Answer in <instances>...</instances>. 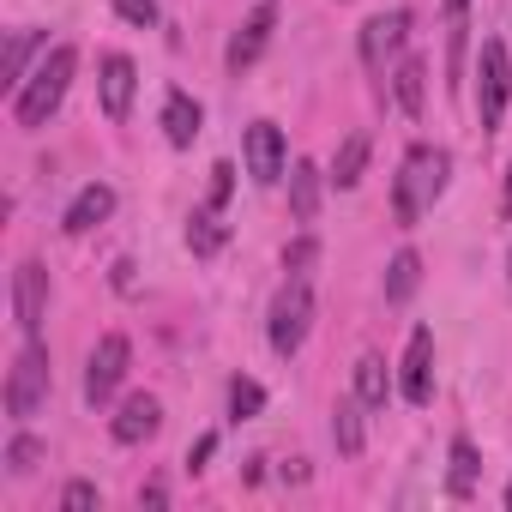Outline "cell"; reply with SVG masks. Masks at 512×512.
<instances>
[{
	"label": "cell",
	"mask_w": 512,
	"mask_h": 512,
	"mask_svg": "<svg viewBox=\"0 0 512 512\" xmlns=\"http://www.w3.org/2000/svg\"><path fill=\"white\" fill-rule=\"evenodd\" d=\"M314 266H320V241H314V235H296V241L284 247V272H290V278H308Z\"/></svg>",
	"instance_id": "4316f807"
},
{
	"label": "cell",
	"mask_w": 512,
	"mask_h": 512,
	"mask_svg": "<svg viewBox=\"0 0 512 512\" xmlns=\"http://www.w3.org/2000/svg\"><path fill=\"white\" fill-rule=\"evenodd\" d=\"M272 31H278V7H272V0H266V7H253V19L229 37V73H247L253 61H260L266 55V43H272Z\"/></svg>",
	"instance_id": "8fae6325"
},
{
	"label": "cell",
	"mask_w": 512,
	"mask_h": 512,
	"mask_svg": "<svg viewBox=\"0 0 512 512\" xmlns=\"http://www.w3.org/2000/svg\"><path fill=\"white\" fill-rule=\"evenodd\" d=\"M229 241V229H223V217H217V205H205V211H193L187 217V247L199 253V260H211V253Z\"/></svg>",
	"instance_id": "44dd1931"
},
{
	"label": "cell",
	"mask_w": 512,
	"mask_h": 512,
	"mask_svg": "<svg viewBox=\"0 0 512 512\" xmlns=\"http://www.w3.org/2000/svg\"><path fill=\"white\" fill-rule=\"evenodd\" d=\"M157 428H163V404H157L151 392H133V398L115 410V422H109V434H115L121 446H145Z\"/></svg>",
	"instance_id": "4fadbf2b"
},
{
	"label": "cell",
	"mask_w": 512,
	"mask_h": 512,
	"mask_svg": "<svg viewBox=\"0 0 512 512\" xmlns=\"http://www.w3.org/2000/svg\"><path fill=\"white\" fill-rule=\"evenodd\" d=\"M133 91H139V67H133L127 55H103V67H97V97H103V115H109L115 127L133 115Z\"/></svg>",
	"instance_id": "9c48e42d"
},
{
	"label": "cell",
	"mask_w": 512,
	"mask_h": 512,
	"mask_svg": "<svg viewBox=\"0 0 512 512\" xmlns=\"http://www.w3.org/2000/svg\"><path fill=\"white\" fill-rule=\"evenodd\" d=\"M73 73H79V49L73 43H61V49H49L43 55V67L13 91V127H25V133H37V127H49V115L67 103V85H73Z\"/></svg>",
	"instance_id": "7a4b0ae2"
},
{
	"label": "cell",
	"mask_w": 512,
	"mask_h": 512,
	"mask_svg": "<svg viewBox=\"0 0 512 512\" xmlns=\"http://www.w3.org/2000/svg\"><path fill=\"white\" fill-rule=\"evenodd\" d=\"M229 193H235V163H217V169H211V205L223 211V205H229Z\"/></svg>",
	"instance_id": "f546056e"
},
{
	"label": "cell",
	"mask_w": 512,
	"mask_h": 512,
	"mask_svg": "<svg viewBox=\"0 0 512 512\" xmlns=\"http://www.w3.org/2000/svg\"><path fill=\"white\" fill-rule=\"evenodd\" d=\"M416 284H422V260L404 247L398 260L386 266V302H410V296H416Z\"/></svg>",
	"instance_id": "cb8c5ba5"
},
{
	"label": "cell",
	"mask_w": 512,
	"mask_h": 512,
	"mask_svg": "<svg viewBox=\"0 0 512 512\" xmlns=\"http://www.w3.org/2000/svg\"><path fill=\"white\" fill-rule=\"evenodd\" d=\"M506 97H512V61H506V43L488 37L482 55H476V115H482V133L500 127L506 115Z\"/></svg>",
	"instance_id": "5b68a950"
},
{
	"label": "cell",
	"mask_w": 512,
	"mask_h": 512,
	"mask_svg": "<svg viewBox=\"0 0 512 512\" xmlns=\"http://www.w3.org/2000/svg\"><path fill=\"white\" fill-rule=\"evenodd\" d=\"M392 91H398V109L416 121V115H422V103H428V61H422V55H404V61H398V73H392Z\"/></svg>",
	"instance_id": "2e32d148"
},
{
	"label": "cell",
	"mask_w": 512,
	"mask_h": 512,
	"mask_svg": "<svg viewBox=\"0 0 512 512\" xmlns=\"http://www.w3.org/2000/svg\"><path fill=\"white\" fill-rule=\"evenodd\" d=\"M43 49V31H13L7 37V55H0V85H7V91H19L25 85V61Z\"/></svg>",
	"instance_id": "ac0fdd59"
},
{
	"label": "cell",
	"mask_w": 512,
	"mask_h": 512,
	"mask_svg": "<svg viewBox=\"0 0 512 512\" xmlns=\"http://www.w3.org/2000/svg\"><path fill=\"white\" fill-rule=\"evenodd\" d=\"M260 410H266V386L247 380V374H235V380H229V416L247 422V416H260Z\"/></svg>",
	"instance_id": "d4e9b609"
},
{
	"label": "cell",
	"mask_w": 512,
	"mask_h": 512,
	"mask_svg": "<svg viewBox=\"0 0 512 512\" xmlns=\"http://www.w3.org/2000/svg\"><path fill=\"white\" fill-rule=\"evenodd\" d=\"M356 398H362L368 410H386L392 380H386V362H380V356H362V362H356Z\"/></svg>",
	"instance_id": "603a6c76"
},
{
	"label": "cell",
	"mask_w": 512,
	"mask_h": 512,
	"mask_svg": "<svg viewBox=\"0 0 512 512\" xmlns=\"http://www.w3.org/2000/svg\"><path fill=\"white\" fill-rule=\"evenodd\" d=\"M199 127H205V109H199L187 91H169V97H163V139H169L175 151H187V145L199 139Z\"/></svg>",
	"instance_id": "9a60e30c"
},
{
	"label": "cell",
	"mask_w": 512,
	"mask_h": 512,
	"mask_svg": "<svg viewBox=\"0 0 512 512\" xmlns=\"http://www.w3.org/2000/svg\"><path fill=\"white\" fill-rule=\"evenodd\" d=\"M446 181H452V151L410 145L404 151V169L392 181V217H398V229H416L422 211H434V199L446 193Z\"/></svg>",
	"instance_id": "6da1fadb"
},
{
	"label": "cell",
	"mask_w": 512,
	"mask_h": 512,
	"mask_svg": "<svg viewBox=\"0 0 512 512\" xmlns=\"http://www.w3.org/2000/svg\"><path fill=\"white\" fill-rule=\"evenodd\" d=\"M109 211H115V187H109V181H91V187H79V193H73V205H67L61 229H67V235H91L97 223H109Z\"/></svg>",
	"instance_id": "5bb4252c"
},
{
	"label": "cell",
	"mask_w": 512,
	"mask_h": 512,
	"mask_svg": "<svg viewBox=\"0 0 512 512\" xmlns=\"http://www.w3.org/2000/svg\"><path fill=\"white\" fill-rule=\"evenodd\" d=\"M290 211H296V223H314L320 217V169L314 163H296L290 169Z\"/></svg>",
	"instance_id": "d6986e66"
},
{
	"label": "cell",
	"mask_w": 512,
	"mask_h": 512,
	"mask_svg": "<svg viewBox=\"0 0 512 512\" xmlns=\"http://www.w3.org/2000/svg\"><path fill=\"white\" fill-rule=\"evenodd\" d=\"M127 362H133V344H127L121 332H109V338L91 350V362H85V398H91V404H109L115 386L127 380Z\"/></svg>",
	"instance_id": "8992f818"
},
{
	"label": "cell",
	"mask_w": 512,
	"mask_h": 512,
	"mask_svg": "<svg viewBox=\"0 0 512 512\" xmlns=\"http://www.w3.org/2000/svg\"><path fill=\"white\" fill-rule=\"evenodd\" d=\"M362 410H368L362 398H338V404H332V440H338L344 458H356L362 440H368V434H362Z\"/></svg>",
	"instance_id": "e0dca14e"
},
{
	"label": "cell",
	"mask_w": 512,
	"mask_h": 512,
	"mask_svg": "<svg viewBox=\"0 0 512 512\" xmlns=\"http://www.w3.org/2000/svg\"><path fill=\"white\" fill-rule=\"evenodd\" d=\"M43 458H49V452H43L37 434H13V446H7V470H13V476H31Z\"/></svg>",
	"instance_id": "484cf974"
},
{
	"label": "cell",
	"mask_w": 512,
	"mask_h": 512,
	"mask_svg": "<svg viewBox=\"0 0 512 512\" xmlns=\"http://www.w3.org/2000/svg\"><path fill=\"white\" fill-rule=\"evenodd\" d=\"M241 151H247V175L260 181V187H278L284 181V127L278 121H253Z\"/></svg>",
	"instance_id": "ba28073f"
},
{
	"label": "cell",
	"mask_w": 512,
	"mask_h": 512,
	"mask_svg": "<svg viewBox=\"0 0 512 512\" xmlns=\"http://www.w3.org/2000/svg\"><path fill=\"white\" fill-rule=\"evenodd\" d=\"M13 314H19V332L25 338H43V314H49V272L37 260H25L13 272Z\"/></svg>",
	"instance_id": "52a82bcc"
},
{
	"label": "cell",
	"mask_w": 512,
	"mask_h": 512,
	"mask_svg": "<svg viewBox=\"0 0 512 512\" xmlns=\"http://www.w3.org/2000/svg\"><path fill=\"white\" fill-rule=\"evenodd\" d=\"M115 13L145 31V25H157V0H115Z\"/></svg>",
	"instance_id": "f1b7e54d"
},
{
	"label": "cell",
	"mask_w": 512,
	"mask_h": 512,
	"mask_svg": "<svg viewBox=\"0 0 512 512\" xmlns=\"http://www.w3.org/2000/svg\"><path fill=\"white\" fill-rule=\"evenodd\" d=\"M404 404H416V410L434 404V332L428 326H416L410 350H404Z\"/></svg>",
	"instance_id": "30bf717a"
},
{
	"label": "cell",
	"mask_w": 512,
	"mask_h": 512,
	"mask_svg": "<svg viewBox=\"0 0 512 512\" xmlns=\"http://www.w3.org/2000/svg\"><path fill=\"white\" fill-rule=\"evenodd\" d=\"M211 452H217V434H199V440H193V446H187V470H193V476H199V470H205V458H211Z\"/></svg>",
	"instance_id": "4dcf8cb0"
},
{
	"label": "cell",
	"mask_w": 512,
	"mask_h": 512,
	"mask_svg": "<svg viewBox=\"0 0 512 512\" xmlns=\"http://www.w3.org/2000/svg\"><path fill=\"white\" fill-rule=\"evenodd\" d=\"M97 506H103L97 482H67V494H61V512H97Z\"/></svg>",
	"instance_id": "83f0119b"
},
{
	"label": "cell",
	"mask_w": 512,
	"mask_h": 512,
	"mask_svg": "<svg viewBox=\"0 0 512 512\" xmlns=\"http://www.w3.org/2000/svg\"><path fill=\"white\" fill-rule=\"evenodd\" d=\"M308 326H314V290L308 278H290L278 296H272V320H266V338L278 356H296L308 344Z\"/></svg>",
	"instance_id": "277c9868"
},
{
	"label": "cell",
	"mask_w": 512,
	"mask_h": 512,
	"mask_svg": "<svg viewBox=\"0 0 512 512\" xmlns=\"http://www.w3.org/2000/svg\"><path fill=\"white\" fill-rule=\"evenodd\" d=\"M500 211L512 217V169H506V193H500Z\"/></svg>",
	"instance_id": "1f68e13d"
},
{
	"label": "cell",
	"mask_w": 512,
	"mask_h": 512,
	"mask_svg": "<svg viewBox=\"0 0 512 512\" xmlns=\"http://www.w3.org/2000/svg\"><path fill=\"white\" fill-rule=\"evenodd\" d=\"M446 458H452V470H446V494H452V500H470V494H476V470H482V464H476V446L458 434Z\"/></svg>",
	"instance_id": "ffe728a7"
},
{
	"label": "cell",
	"mask_w": 512,
	"mask_h": 512,
	"mask_svg": "<svg viewBox=\"0 0 512 512\" xmlns=\"http://www.w3.org/2000/svg\"><path fill=\"white\" fill-rule=\"evenodd\" d=\"M43 404H49V350H43V338H25L7 368V416L31 422Z\"/></svg>",
	"instance_id": "3957f363"
},
{
	"label": "cell",
	"mask_w": 512,
	"mask_h": 512,
	"mask_svg": "<svg viewBox=\"0 0 512 512\" xmlns=\"http://www.w3.org/2000/svg\"><path fill=\"white\" fill-rule=\"evenodd\" d=\"M404 31H410L404 7H392V13H380V19L362 25V61H368V73H386V55L404 49Z\"/></svg>",
	"instance_id": "7c38bea8"
},
{
	"label": "cell",
	"mask_w": 512,
	"mask_h": 512,
	"mask_svg": "<svg viewBox=\"0 0 512 512\" xmlns=\"http://www.w3.org/2000/svg\"><path fill=\"white\" fill-rule=\"evenodd\" d=\"M362 169H368V133H350V139L338 145V157H332V181H338V193H350V187L362 181Z\"/></svg>",
	"instance_id": "7402d4cb"
},
{
	"label": "cell",
	"mask_w": 512,
	"mask_h": 512,
	"mask_svg": "<svg viewBox=\"0 0 512 512\" xmlns=\"http://www.w3.org/2000/svg\"><path fill=\"white\" fill-rule=\"evenodd\" d=\"M506 506H512V482H506Z\"/></svg>",
	"instance_id": "d6a6232c"
}]
</instances>
